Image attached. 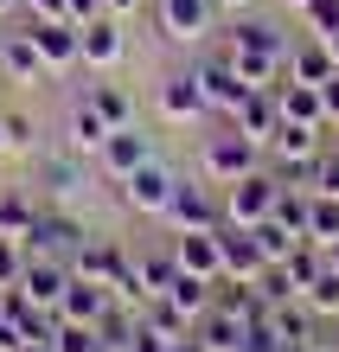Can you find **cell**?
Masks as SVG:
<instances>
[{
    "instance_id": "4",
    "label": "cell",
    "mask_w": 339,
    "mask_h": 352,
    "mask_svg": "<svg viewBox=\"0 0 339 352\" xmlns=\"http://www.w3.org/2000/svg\"><path fill=\"white\" fill-rule=\"evenodd\" d=\"M193 71H199V90H205V109L211 116H237V102L250 96V84L237 77V65H230V52H224V38H205L199 58H193Z\"/></svg>"
},
{
    "instance_id": "5",
    "label": "cell",
    "mask_w": 339,
    "mask_h": 352,
    "mask_svg": "<svg viewBox=\"0 0 339 352\" xmlns=\"http://www.w3.org/2000/svg\"><path fill=\"white\" fill-rule=\"evenodd\" d=\"M160 224H166V231H218V224H224V192L205 173H179L173 205H166Z\"/></svg>"
},
{
    "instance_id": "20",
    "label": "cell",
    "mask_w": 339,
    "mask_h": 352,
    "mask_svg": "<svg viewBox=\"0 0 339 352\" xmlns=\"http://www.w3.org/2000/svg\"><path fill=\"white\" fill-rule=\"evenodd\" d=\"M129 256H135V282H141V295H147V301L166 295V288L179 282V256H173V243H166V250H154V243H129Z\"/></svg>"
},
{
    "instance_id": "13",
    "label": "cell",
    "mask_w": 339,
    "mask_h": 352,
    "mask_svg": "<svg viewBox=\"0 0 339 352\" xmlns=\"http://www.w3.org/2000/svg\"><path fill=\"white\" fill-rule=\"evenodd\" d=\"M141 160H154V135H147L141 122H129V129H109V141H102V154H96V173L102 179H129Z\"/></svg>"
},
{
    "instance_id": "40",
    "label": "cell",
    "mask_w": 339,
    "mask_h": 352,
    "mask_svg": "<svg viewBox=\"0 0 339 352\" xmlns=\"http://www.w3.org/2000/svg\"><path fill=\"white\" fill-rule=\"evenodd\" d=\"M122 352H166V333H160V327H147V314H141L135 320V340L122 346Z\"/></svg>"
},
{
    "instance_id": "30",
    "label": "cell",
    "mask_w": 339,
    "mask_h": 352,
    "mask_svg": "<svg viewBox=\"0 0 339 352\" xmlns=\"http://www.w3.org/2000/svg\"><path fill=\"white\" fill-rule=\"evenodd\" d=\"M256 301H263V307H282V301H301V282L288 276V263H269L263 276H256Z\"/></svg>"
},
{
    "instance_id": "43",
    "label": "cell",
    "mask_w": 339,
    "mask_h": 352,
    "mask_svg": "<svg viewBox=\"0 0 339 352\" xmlns=\"http://www.w3.org/2000/svg\"><path fill=\"white\" fill-rule=\"evenodd\" d=\"M32 19H65V0H26Z\"/></svg>"
},
{
    "instance_id": "7",
    "label": "cell",
    "mask_w": 339,
    "mask_h": 352,
    "mask_svg": "<svg viewBox=\"0 0 339 352\" xmlns=\"http://www.w3.org/2000/svg\"><path fill=\"white\" fill-rule=\"evenodd\" d=\"M173 186H179V167L173 160H141L129 179H116V199L129 205L135 218H166V205H173Z\"/></svg>"
},
{
    "instance_id": "52",
    "label": "cell",
    "mask_w": 339,
    "mask_h": 352,
    "mask_svg": "<svg viewBox=\"0 0 339 352\" xmlns=\"http://www.w3.org/2000/svg\"><path fill=\"white\" fill-rule=\"evenodd\" d=\"M327 327H333V346H339V314H333V320H327Z\"/></svg>"
},
{
    "instance_id": "33",
    "label": "cell",
    "mask_w": 339,
    "mask_h": 352,
    "mask_svg": "<svg viewBox=\"0 0 339 352\" xmlns=\"http://www.w3.org/2000/svg\"><path fill=\"white\" fill-rule=\"evenodd\" d=\"M141 314H147V327H160V333H166V340H186V333H193V327H199V320H186V314H179V307H173V301H166V295H154V301H147V307H141Z\"/></svg>"
},
{
    "instance_id": "19",
    "label": "cell",
    "mask_w": 339,
    "mask_h": 352,
    "mask_svg": "<svg viewBox=\"0 0 339 352\" xmlns=\"http://www.w3.org/2000/svg\"><path fill=\"white\" fill-rule=\"evenodd\" d=\"M173 256H179L186 276H205V282H218V276H224L218 231H173Z\"/></svg>"
},
{
    "instance_id": "3",
    "label": "cell",
    "mask_w": 339,
    "mask_h": 352,
    "mask_svg": "<svg viewBox=\"0 0 339 352\" xmlns=\"http://www.w3.org/2000/svg\"><path fill=\"white\" fill-rule=\"evenodd\" d=\"M327 135H333V129H307V122H282V129L269 135L263 160L275 167V179H282V186H314V167H320V154L333 148Z\"/></svg>"
},
{
    "instance_id": "21",
    "label": "cell",
    "mask_w": 339,
    "mask_h": 352,
    "mask_svg": "<svg viewBox=\"0 0 339 352\" xmlns=\"http://www.w3.org/2000/svg\"><path fill=\"white\" fill-rule=\"evenodd\" d=\"M230 129L250 135L256 148H269V135L282 129V102H275V90H250V96L237 102V116H230Z\"/></svg>"
},
{
    "instance_id": "2",
    "label": "cell",
    "mask_w": 339,
    "mask_h": 352,
    "mask_svg": "<svg viewBox=\"0 0 339 352\" xmlns=\"http://www.w3.org/2000/svg\"><path fill=\"white\" fill-rule=\"evenodd\" d=\"M90 167L96 160H83V154H71L65 141H58V148H39L32 154V192L45 199V205H58V212H83V199L96 192L90 186Z\"/></svg>"
},
{
    "instance_id": "31",
    "label": "cell",
    "mask_w": 339,
    "mask_h": 352,
    "mask_svg": "<svg viewBox=\"0 0 339 352\" xmlns=\"http://www.w3.org/2000/svg\"><path fill=\"white\" fill-rule=\"evenodd\" d=\"M294 19H301V38H339V0H307Z\"/></svg>"
},
{
    "instance_id": "15",
    "label": "cell",
    "mask_w": 339,
    "mask_h": 352,
    "mask_svg": "<svg viewBox=\"0 0 339 352\" xmlns=\"http://www.w3.org/2000/svg\"><path fill=\"white\" fill-rule=\"evenodd\" d=\"M218 250H224V276L218 282H256L269 269V256L256 250V237H250L243 224H218Z\"/></svg>"
},
{
    "instance_id": "53",
    "label": "cell",
    "mask_w": 339,
    "mask_h": 352,
    "mask_svg": "<svg viewBox=\"0 0 339 352\" xmlns=\"http://www.w3.org/2000/svg\"><path fill=\"white\" fill-rule=\"evenodd\" d=\"M327 45H333V58H339V38H327Z\"/></svg>"
},
{
    "instance_id": "42",
    "label": "cell",
    "mask_w": 339,
    "mask_h": 352,
    "mask_svg": "<svg viewBox=\"0 0 339 352\" xmlns=\"http://www.w3.org/2000/svg\"><path fill=\"white\" fill-rule=\"evenodd\" d=\"M102 13V0H65V19L71 26H83V19H96Z\"/></svg>"
},
{
    "instance_id": "12",
    "label": "cell",
    "mask_w": 339,
    "mask_h": 352,
    "mask_svg": "<svg viewBox=\"0 0 339 352\" xmlns=\"http://www.w3.org/2000/svg\"><path fill=\"white\" fill-rule=\"evenodd\" d=\"M77 58L90 71H116L122 58H129V19H116V13L83 19V26H77Z\"/></svg>"
},
{
    "instance_id": "44",
    "label": "cell",
    "mask_w": 339,
    "mask_h": 352,
    "mask_svg": "<svg viewBox=\"0 0 339 352\" xmlns=\"http://www.w3.org/2000/svg\"><path fill=\"white\" fill-rule=\"evenodd\" d=\"M147 7V0H102V13H116V19H135Z\"/></svg>"
},
{
    "instance_id": "35",
    "label": "cell",
    "mask_w": 339,
    "mask_h": 352,
    "mask_svg": "<svg viewBox=\"0 0 339 352\" xmlns=\"http://www.w3.org/2000/svg\"><path fill=\"white\" fill-rule=\"evenodd\" d=\"M52 352H102V340H96V327L58 320V333H52Z\"/></svg>"
},
{
    "instance_id": "45",
    "label": "cell",
    "mask_w": 339,
    "mask_h": 352,
    "mask_svg": "<svg viewBox=\"0 0 339 352\" xmlns=\"http://www.w3.org/2000/svg\"><path fill=\"white\" fill-rule=\"evenodd\" d=\"M166 352H205V340H199V333H186V340H166Z\"/></svg>"
},
{
    "instance_id": "10",
    "label": "cell",
    "mask_w": 339,
    "mask_h": 352,
    "mask_svg": "<svg viewBox=\"0 0 339 352\" xmlns=\"http://www.w3.org/2000/svg\"><path fill=\"white\" fill-rule=\"evenodd\" d=\"M154 109H160V122H173V129H199V122L211 116L205 109V90H199V71L193 65H173L154 84Z\"/></svg>"
},
{
    "instance_id": "8",
    "label": "cell",
    "mask_w": 339,
    "mask_h": 352,
    "mask_svg": "<svg viewBox=\"0 0 339 352\" xmlns=\"http://www.w3.org/2000/svg\"><path fill=\"white\" fill-rule=\"evenodd\" d=\"M83 237H90L83 212H58V205H45V212L32 218V231L19 237V243H26V256H52V263H71V256L83 250Z\"/></svg>"
},
{
    "instance_id": "26",
    "label": "cell",
    "mask_w": 339,
    "mask_h": 352,
    "mask_svg": "<svg viewBox=\"0 0 339 352\" xmlns=\"http://www.w3.org/2000/svg\"><path fill=\"white\" fill-rule=\"evenodd\" d=\"M39 212H45V199L32 186H0V237H26Z\"/></svg>"
},
{
    "instance_id": "37",
    "label": "cell",
    "mask_w": 339,
    "mask_h": 352,
    "mask_svg": "<svg viewBox=\"0 0 339 352\" xmlns=\"http://www.w3.org/2000/svg\"><path fill=\"white\" fill-rule=\"evenodd\" d=\"M275 346H282V340H275V327H269V314H256V320L243 327V340H237V352H275Z\"/></svg>"
},
{
    "instance_id": "36",
    "label": "cell",
    "mask_w": 339,
    "mask_h": 352,
    "mask_svg": "<svg viewBox=\"0 0 339 352\" xmlns=\"http://www.w3.org/2000/svg\"><path fill=\"white\" fill-rule=\"evenodd\" d=\"M19 276H26V243L0 237V288H19Z\"/></svg>"
},
{
    "instance_id": "48",
    "label": "cell",
    "mask_w": 339,
    "mask_h": 352,
    "mask_svg": "<svg viewBox=\"0 0 339 352\" xmlns=\"http://www.w3.org/2000/svg\"><path fill=\"white\" fill-rule=\"evenodd\" d=\"M19 352H52V340H26V346H19Z\"/></svg>"
},
{
    "instance_id": "6",
    "label": "cell",
    "mask_w": 339,
    "mask_h": 352,
    "mask_svg": "<svg viewBox=\"0 0 339 352\" xmlns=\"http://www.w3.org/2000/svg\"><path fill=\"white\" fill-rule=\"evenodd\" d=\"M256 167H263V148H256L250 135H237L230 122H224L218 135L199 141V173H205L211 186H230V179H243V173H256Z\"/></svg>"
},
{
    "instance_id": "38",
    "label": "cell",
    "mask_w": 339,
    "mask_h": 352,
    "mask_svg": "<svg viewBox=\"0 0 339 352\" xmlns=\"http://www.w3.org/2000/svg\"><path fill=\"white\" fill-rule=\"evenodd\" d=\"M7 141H13V148H26V154H39V122L26 109H13L7 116Z\"/></svg>"
},
{
    "instance_id": "34",
    "label": "cell",
    "mask_w": 339,
    "mask_h": 352,
    "mask_svg": "<svg viewBox=\"0 0 339 352\" xmlns=\"http://www.w3.org/2000/svg\"><path fill=\"white\" fill-rule=\"evenodd\" d=\"M301 307H307L314 320H333V314H339V269H327V276L307 288V295H301Z\"/></svg>"
},
{
    "instance_id": "32",
    "label": "cell",
    "mask_w": 339,
    "mask_h": 352,
    "mask_svg": "<svg viewBox=\"0 0 339 352\" xmlns=\"http://www.w3.org/2000/svg\"><path fill=\"white\" fill-rule=\"evenodd\" d=\"M250 237H256V250H263L269 263H288V250H294V243H301V237L288 231V224H275V218H263V224H250Z\"/></svg>"
},
{
    "instance_id": "16",
    "label": "cell",
    "mask_w": 339,
    "mask_h": 352,
    "mask_svg": "<svg viewBox=\"0 0 339 352\" xmlns=\"http://www.w3.org/2000/svg\"><path fill=\"white\" fill-rule=\"evenodd\" d=\"M58 135H65V148H71V154L96 160V154H102V141H109V122L96 116V102H90V96H71V109H65V129H58Z\"/></svg>"
},
{
    "instance_id": "1",
    "label": "cell",
    "mask_w": 339,
    "mask_h": 352,
    "mask_svg": "<svg viewBox=\"0 0 339 352\" xmlns=\"http://www.w3.org/2000/svg\"><path fill=\"white\" fill-rule=\"evenodd\" d=\"M218 38H224L230 65H237V77H243L250 90H275V84L288 77V45H294V38L275 26L269 13H250V7H243Z\"/></svg>"
},
{
    "instance_id": "27",
    "label": "cell",
    "mask_w": 339,
    "mask_h": 352,
    "mask_svg": "<svg viewBox=\"0 0 339 352\" xmlns=\"http://www.w3.org/2000/svg\"><path fill=\"white\" fill-rule=\"evenodd\" d=\"M243 314H230V307H218V301H211L205 307V314H199V327H193V333L205 340V352H237V340H243Z\"/></svg>"
},
{
    "instance_id": "25",
    "label": "cell",
    "mask_w": 339,
    "mask_h": 352,
    "mask_svg": "<svg viewBox=\"0 0 339 352\" xmlns=\"http://www.w3.org/2000/svg\"><path fill=\"white\" fill-rule=\"evenodd\" d=\"M275 102H282V122H307V129H327L320 84H294V77H282V84H275Z\"/></svg>"
},
{
    "instance_id": "17",
    "label": "cell",
    "mask_w": 339,
    "mask_h": 352,
    "mask_svg": "<svg viewBox=\"0 0 339 352\" xmlns=\"http://www.w3.org/2000/svg\"><path fill=\"white\" fill-rule=\"evenodd\" d=\"M32 45H39V58H45V71L52 77H65L71 65H83V58H77V26H71V19H32Z\"/></svg>"
},
{
    "instance_id": "28",
    "label": "cell",
    "mask_w": 339,
    "mask_h": 352,
    "mask_svg": "<svg viewBox=\"0 0 339 352\" xmlns=\"http://www.w3.org/2000/svg\"><path fill=\"white\" fill-rule=\"evenodd\" d=\"M211 295H218V282H205V276H186V269H179V282L166 288V301H173L186 320H199L205 307H211Z\"/></svg>"
},
{
    "instance_id": "22",
    "label": "cell",
    "mask_w": 339,
    "mask_h": 352,
    "mask_svg": "<svg viewBox=\"0 0 339 352\" xmlns=\"http://www.w3.org/2000/svg\"><path fill=\"white\" fill-rule=\"evenodd\" d=\"M109 288L102 282H90V276H71V288H65V301H58V320H77V327H96L102 314H109Z\"/></svg>"
},
{
    "instance_id": "54",
    "label": "cell",
    "mask_w": 339,
    "mask_h": 352,
    "mask_svg": "<svg viewBox=\"0 0 339 352\" xmlns=\"http://www.w3.org/2000/svg\"><path fill=\"white\" fill-rule=\"evenodd\" d=\"M0 84H7V77H0Z\"/></svg>"
},
{
    "instance_id": "47",
    "label": "cell",
    "mask_w": 339,
    "mask_h": 352,
    "mask_svg": "<svg viewBox=\"0 0 339 352\" xmlns=\"http://www.w3.org/2000/svg\"><path fill=\"white\" fill-rule=\"evenodd\" d=\"M0 154H13V141H7V109H0Z\"/></svg>"
},
{
    "instance_id": "24",
    "label": "cell",
    "mask_w": 339,
    "mask_h": 352,
    "mask_svg": "<svg viewBox=\"0 0 339 352\" xmlns=\"http://www.w3.org/2000/svg\"><path fill=\"white\" fill-rule=\"evenodd\" d=\"M83 96L96 102V116L109 122V129H129V122H141V116H135V90H129V84H116L109 71H96V84L83 90Z\"/></svg>"
},
{
    "instance_id": "46",
    "label": "cell",
    "mask_w": 339,
    "mask_h": 352,
    "mask_svg": "<svg viewBox=\"0 0 339 352\" xmlns=\"http://www.w3.org/2000/svg\"><path fill=\"white\" fill-rule=\"evenodd\" d=\"M13 13H26V0H0V19H13Z\"/></svg>"
},
{
    "instance_id": "29",
    "label": "cell",
    "mask_w": 339,
    "mask_h": 352,
    "mask_svg": "<svg viewBox=\"0 0 339 352\" xmlns=\"http://www.w3.org/2000/svg\"><path fill=\"white\" fill-rule=\"evenodd\" d=\"M307 237L314 243H333L339 237V199L333 192H314V186H307Z\"/></svg>"
},
{
    "instance_id": "39",
    "label": "cell",
    "mask_w": 339,
    "mask_h": 352,
    "mask_svg": "<svg viewBox=\"0 0 339 352\" xmlns=\"http://www.w3.org/2000/svg\"><path fill=\"white\" fill-rule=\"evenodd\" d=\"M314 192H333L339 199V141L320 154V167H314Z\"/></svg>"
},
{
    "instance_id": "50",
    "label": "cell",
    "mask_w": 339,
    "mask_h": 352,
    "mask_svg": "<svg viewBox=\"0 0 339 352\" xmlns=\"http://www.w3.org/2000/svg\"><path fill=\"white\" fill-rule=\"evenodd\" d=\"M218 7H224V13H243V7H250V0H218Z\"/></svg>"
},
{
    "instance_id": "9",
    "label": "cell",
    "mask_w": 339,
    "mask_h": 352,
    "mask_svg": "<svg viewBox=\"0 0 339 352\" xmlns=\"http://www.w3.org/2000/svg\"><path fill=\"white\" fill-rule=\"evenodd\" d=\"M224 192V224H263L269 212H275V199H282V179H275V167H256V173H243V179H230V186H218Z\"/></svg>"
},
{
    "instance_id": "51",
    "label": "cell",
    "mask_w": 339,
    "mask_h": 352,
    "mask_svg": "<svg viewBox=\"0 0 339 352\" xmlns=\"http://www.w3.org/2000/svg\"><path fill=\"white\" fill-rule=\"evenodd\" d=\"M275 7H288V13H301V7H307V0H275Z\"/></svg>"
},
{
    "instance_id": "23",
    "label": "cell",
    "mask_w": 339,
    "mask_h": 352,
    "mask_svg": "<svg viewBox=\"0 0 339 352\" xmlns=\"http://www.w3.org/2000/svg\"><path fill=\"white\" fill-rule=\"evenodd\" d=\"M288 77L294 84H327V77H339V58L327 38H301V45H288Z\"/></svg>"
},
{
    "instance_id": "14",
    "label": "cell",
    "mask_w": 339,
    "mask_h": 352,
    "mask_svg": "<svg viewBox=\"0 0 339 352\" xmlns=\"http://www.w3.org/2000/svg\"><path fill=\"white\" fill-rule=\"evenodd\" d=\"M0 77L19 84V90H32V84H45V77H52L26 26H0Z\"/></svg>"
},
{
    "instance_id": "41",
    "label": "cell",
    "mask_w": 339,
    "mask_h": 352,
    "mask_svg": "<svg viewBox=\"0 0 339 352\" xmlns=\"http://www.w3.org/2000/svg\"><path fill=\"white\" fill-rule=\"evenodd\" d=\"M320 109H327V129H339V77L320 84Z\"/></svg>"
},
{
    "instance_id": "18",
    "label": "cell",
    "mask_w": 339,
    "mask_h": 352,
    "mask_svg": "<svg viewBox=\"0 0 339 352\" xmlns=\"http://www.w3.org/2000/svg\"><path fill=\"white\" fill-rule=\"evenodd\" d=\"M65 288H71V263H52V256H26V276H19V295H26L32 307H52V314H58Z\"/></svg>"
},
{
    "instance_id": "49",
    "label": "cell",
    "mask_w": 339,
    "mask_h": 352,
    "mask_svg": "<svg viewBox=\"0 0 339 352\" xmlns=\"http://www.w3.org/2000/svg\"><path fill=\"white\" fill-rule=\"evenodd\" d=\"M327 269H339V237H333V243H327Z\"/></svg>"
},
{
    "instance_id": "11",
    "label": "cell",
    "mask_w": 339,
    "mask_h": 352,
    "mask_svg": "<svg viewBox=\"0 0 339 352\" xmlns=\"http://www.w3.org/2000/svg\"><path fill=\"white\" fill-rule=\"evenodd\" d=\"M154 26L173 38V45H205V38H218V0H154Z\"/></svg>"
}]
</instances>
